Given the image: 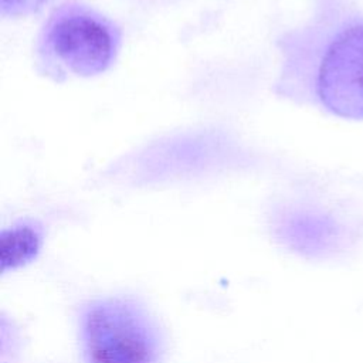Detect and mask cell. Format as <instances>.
I'll list each match as a JSON object with an SVG mask.
<instances>
[{"label": "cell", "mask_w": 363, "mask_h": 363, "mask_svg": "<svg viewBox=\"0 0 363 363\" xmlns=\"http://www.w3.org/2000/svg\"><path fill=\"white\" fill-rule=\"evenodd\" d=\"M48 0H0V13L3 16H27L38 11Z\"/></svg>", "instance_id": "5b68a950"}, {"label": "cell", "mask_w": 363, "mask_h": 363, "mask_svg": "<svg viewBox=\"0 0 363 363\" xmlns=\"http://www.w3.org/2000/svg\"><path fill=\"white\" fill-rule=\"evenodd\" d=\"M44 231L34 220H21L0 234V272L18 269L34 261L43 247Z\"/></svg>", "instance_id": "277c9868"}, {"label": "cell", "mask_w": 363, "mask_h": 363, "mask_svg": "<svg viewBox=\"0 0 363 363\" xmlns=\"http://www.w3.org/2000/svg\"><path fill=\"white\" fill-rule=\"evenodd\" d=\"M121 43V28L113 20L89 6L65 3L50 14L41 28L37 61L52 79L88 78L112 67Z\"/></svg>", "instance_id": "6da1fadb"}, {"label": "cell", "mask_w": 363, "mask_h": 363, "mask_svg": "<svg viewBox=\"0 0 363 363\" xmlns=\"http://www.w3.org/2000/svg\"><path fill=\"white\" fill-rule=\"evenodd\" d=\"M323 108L346 119H363V20L337 28L323 44L313 74Z\"/></svg>", "instance_id": "3957f363"}, {"label": "cell", "mask_w": 363, "mask_h": 363, "mask_svg": "<svg viewBox=\"0 0 363 363\" xmlns=\"http://www.w3.org/2000/svg\"><path fill=\"white\" fill-rule=\"evenodd\" d=\"M84 363H159L162 337L152 316L133 301H89L78 318Z\"/></svg>", "instance_id": "7a4b0ae2"}]
</instances>
